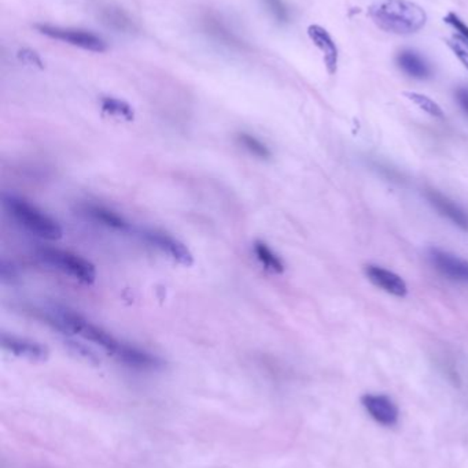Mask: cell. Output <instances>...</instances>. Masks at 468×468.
I'll list each match as a JSON object with an SVG mask.
<instances>
[{
  "label": "cell",
  "instance_id": "cell-1",
  "mask_svg": "<svg viewBox=\"0 0 468 468\" xmlns=\"http://www.w3.org/2000/svg\"><path fill=\"white\" fill-rule=\"evenodd\" d=\"M368 14L382 31L396 35L416 33L427 21L424 10L408 0L377 1L370 7Z\"/></svg>",
  "mask_w": 468,
  "mask_h": 468
},
{
  "label": "cell",
  "instance_id": "cell-4",
  "mask_svg": "<svg viewBox=\"0 0 468 468\" xmlns=\"http://www.w3.org/2000/svg\"><path fill=\"white\" fill-rule=\"evenodd\" d=\"M39 255L47 264L53 266L56 270L71 276L83 284H92L96 278L93 264L69 251L56 249V248H44L39 252Z\"/></svg>",
  "mask_w": 468,
  "mask_h": 468
},
{
  "label": "cell",
  "instance_id": "cell-13",
  "mask_svg": "<svg viewBox=\"0 0 468 468\" xmlns=\"http://www.w3.org/2000/svg\"><path fill=\"white\" fill-rule=\"evenodd\" d=\"M426 194H427V199L430 200V203L439 214L447 217L453 224L460 226L462 229L468 230L467 214L462 208L456 206L453 202H450L448 197H445L439 192L427 191Z\"/></svg>",
  "mask_w": 468,
  "mask_h": 468
},
{
  "label": "cell",
  "instance_id": "cell-24",
  "mask_svg": "<svg viewBox=\"0 0 468 468\" xmlns=\"http://www.w3.org/2000/svg\"><path fill=\"white\" fill-rule=\"evenodd\" d=\"M456 98L459 100V104L462 105V108L468 114V88H462L457 90Z\"/></svg>",
  "mask_w": 468,
  "mask_h": 468
},
{
  "label": "cell",
  "instance_id": "cell-21",
  "mask_svg": "<svg viewBox=\"0 0 468 468\" xmlns=\"http://www.w3.org/2000/svg\"><path fill=\"white\" fill-rule=\"evenodd\" d=\"M405 96L414 102L419 108H422L423 111H426L427 114H430L432 117H437V118H442L444 117V113L441 110V107L438 104L435 103L434 100H432L429 96H424V95H420V93H411V92H407Z\"/></svg>",
  "mask_w": 468,
  "mask_h": 468
},
{
  "label": "cell",
  "instance_id": "cell-2",
  "mask_svg": "<svg viewBox=\"0 0 468 468\" xmlns=\"http://www.w3.org/2000/svg\"><path fill=\"white\" fill-rule=\"evenodd\" d=\"M4 207L19 226L37 237L46 240H59L62 237V229L58 222L24 199L11 194L4 196Z\"/></svg>",
  "mask_w": 468,
  "mask_h": 468
},
{
  "label": "cell",
  "instance_id": "cell-15",
  "mask_svg": "<svg viewBox=\"0 0 468 468\" xmlns=\"http://www.w3.org/2000/svg\"><path fill=\"white\" fill-rule=\"evenodd\" d=\"M101 19L108 28L118 33H135L138 29L133 19L120 7H114V6L105 7L101 11Z\"/></svg>",
  "mask_w": 468,
  "mask_h": 468
},
{
  "label": "cell",
  "instance_id": "cell-9",
  "mask_svg": "<svg viewBox=\"0 0 468 468\" xmlns=\"http://www.w3.org/2000/svg\"><path fill=\"white\" fill-rule=\"evenodd\" d=\"M430 260L432 266L445 277L462 282H468V261L460 259L448 252L432 249L430 251Z\"/></svg>",
  "mask_w": 468,
  "mask_h": 468
},
{
  "label": "cell",
  "instance_id": "cell-18",
  "mask_svg": "<svg viewBox=\"0 0 468 468\" xmlns=\"http://www.w3.org/2000/svg\"><path fill=\"white\" fill-rule=\"evenodd\" d=\"M101 105H102V110L111 117L126 120V121H132L135 117L133 108L124 100H120L116 98H103L101 100Z\"/></svg>",
  "mask_w": 468,
  "mask_h": 468
},
{
  "label": "cell",
  "instance_id": "cell-16",
  "mask_svg": "<svg viewBox=\"0 0 468 468\" xmlns=\"http://www.w3.org/2000/svg\"><path fill=\"white\" fill-rule=\"evenodd\" d=\"M84 212H86L87 217H90L92 221H95L101 225L106 226L108 229L121 230V232H126L129 229L128 222L121 215H118L117 212L103 207V206L87 204V206H84Z\"/></svg>",
  "mask_w": 468,
  "mask_h": 468
},
{
  "label": "cell",
  "instance_id": "cell-10",
  "mask_svg": "<svg viewBox=\"0 0 468 468\" xmlns=\"http://www.w3.org/2000/svg\"><path fill=\"white\" fill-rule=\"evenodd\" d=\"M1 347L4 350L13 353L17 358H24V359H28L32 362L44 360L49 356L47 348L34 343L31 340L19 338L14 336H7V334L1 336Z\"/></svg>",
  "mask_w": 468,
  "mask_h": 468
},
{
  "label": "cell",
  "instance_id": "cell-3",
  "mask_svg": "<svg viewBox=\"0 0 468 468\" xmlns=\"http://www.w3.org/2000/svg\"><path fill=\"white\" fill-rule=\"evenodd\" d=\"M56 321H58L56 323H58L59 329L74 333V334L80 336L81 338L103 348L108 353L118 358L121 362L124 360L129 345L118 341L106 330L91 323L90 321H87L81 315L74 313V312L63 311L58 315Z\"/></svg>",
  "mask_w": 468,
  "mask_h": 468
},
{
  "label": "cell",
  "instance_id": "cell-20",
  "mask_svg": "<svg viewBox=\"0 0 468 468\" xmlns=\"http://www.w3.org/2000/svg\"><path fill=\"white\" fill-rule=\"evenodd\" d=\"M261 3L278 24L283 25L290 21V10L285 0H261Z\"/></svg>",
  "mask_w": 468,
  "mask_h": 468
},
{
  "label": "cell",
  "instance_id": "cell-19",
  "mask_svg": "<svg viewBox=\"0 0 468 468\" xmlns=\"http://www.w3.org/2000/svg\"><path fill=\"white\" fill-rule=\"evenodd\" d=\"M238 141H239V144L246 151H249L255 157L268 159L270 156V151L268 150V147L264 142H261L257 137L249 135V133H240V135H238Z\"/></svg>",
  "mask_w": 468,
  "mask_h": 468
},
{
  "label": "cell",
  "instance_id": "cell-7",
  "mask_svg": "<svg viewBox=\"0 0 468 468\" xmlns=\"http://www.w3.org/2000/svg\"><path fill=\"white\" fill-rule=\"evenodd\" d=\"M143 236L147 243L151 244L153 246L160 249L171 259L180 263L183 266H191L194 263V256H193L191 251L178 239L172 237L171 234L161 232V230L150 229V230L144 232Z\"/></svg>",
  "mask_w": 468,
  "mask_h": 468
},
{
  "label": "cell",
  "instance_id": "cell-11",
  "mask_svg": "<svg viewBox=\"0 0 468 468\" xmlns=\"http://www.w3.org/2000/svg\"><path fill=\"white\" fill-rule=\"evenodd\" d=\"M365 274L375 286H378L390 295L404 297L408 292L404 279L386 269H382L378 266H367Z\"/></svg>",
  "mask_w": 468,
  "mask_h": 468
},
{
  "label": "cell",
  "instance_id": "cell-17",
  "mask_svg": "<svg viewBox=\"0 0 468 468\" xmlns=\"http://www.w3.org/2000/svg\"><path fill=\"white\" fill-rule=\"evenodd\" d=\"M254 254L260 263L272 273L282 274L285 271V264L282 259L270 249V246L263 241L254 244Z\"/></svg>",
  "mask_w": 468,
  "mask_h": 468
},
{
  "label": "cell",
  "instance_id": "cell-5",
  "mask_svg": "<svg viewBox=\"0 0 468 468\" xmlns=\"http://www.w3.org/2000/svg\"><path fill=\"white\" fill-rule=\"evenodd\" d=\"M200 29L208 38L224 48L233 51L249 50L248 43L231 26L228 19H225L216 11H206L200 17Z\"/></svg>",
  "mask_w": 468,
  "mask_h": 468
},
{
  "label": "cell",
  "instance_id": "cell-22",
  "mask_svg": "<svg viewBox=\"0 0 468 468\" xmlns=\"http://www.w3.org/2000/svg\"><path fill=\"white\" fill-rule=\"evenodd\" d=\"M450 50L460 59V62L468 69V41L462 37H453L448 41Z\"/></svg>",
  "mask_w": 468,
  "mask_h": 468
},
{
  "label": "cell",
  "instance_id": "cell-6",
  "mask_svg": "<svg viewBox=\"0 0 468 468\" xmlns=\"http://www.w3.org/2000/svg\"><path fill=\"white\" fill-rule=\"evenodd\" d=\"M37 32L41 35L47 36L53 40H58L62 43H68L74 47L91 52H105L108 50L106 41L95 33L86 29H76V28H63V26H54L49 24H39L36 25Z\"/></svg>",
  "mask_w": 468,
  "mask_h": 468
},
{
  "label": "cell",
  "instance_id": "cell-23",
  "mask_svg": "<svg viewBox=\"0 0 468 468\" xmlns=\"http://www.w3.org/2000/svg\"><path fill=\"white\" fill-rule=\"evenodd\" d=\"M445 21L448 22V24H450L457 32H460V35L463 36V38H466L468 41V26L460 19V18L457 17L456 14H453V13H450V14H448L447 16V18H445Z\"/></svg>",
  "mask_w": 468,
  "mask_h": 468
},
{
  "label": "cell",
  "instance_id": "cell-12",
  "mask_svg": "<svg viewBox=\"0 0 468 468\" xmlns=\"http://www.w3.org/2000/svg\"><path fill=\"white\" fill-rule=\"evenodd\" d=\"M307 35L313 41V44L323 52L325 68L328 70V73L334 74L337 71V65H338V50H337V46H335L334 40L331 38V36L328 35V32L325 31V28H322L319 25L309 26Z\"/></svg>",
  "mask_w": 468,
  "mask_h": 468
},
{
  "label": "cell",
  "instance_id": "cell-8",
  "mask_svg": "<svg viewBox=\"0 0 468 468\" xmlns=\"http://www.w3.org/2000/svg\"><path fill=\"white\" fill-rule=\"evenodd\" d=\"M362 405L374 420L383 426H395L398 422V408L393 400L385 395H365Z\"/></svg>",
  "mask_w": 468,
  "mask_h": 468
},
{
  "label": "cell",
  "instance_id": "cell-14",
  "mask_svg": "<svg viewBox=\"0 0 468 468\" xmlns=\"http://www.w3.org/2000/svg\"><path fill=\"white\" fill-rule=\"evenodd\" d=\"M397 63L408 76L424 80L432 74V69L426 59L412 50H404L397 56Z\"/></svg>",
  "mask_w": 468,
  "mask_h": 468
}]
</instances>
